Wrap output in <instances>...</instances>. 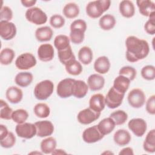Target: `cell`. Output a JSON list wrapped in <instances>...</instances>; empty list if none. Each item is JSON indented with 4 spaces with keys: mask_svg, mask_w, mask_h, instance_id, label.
<instances>
[{
    "mask_svg": "<svg viewBox=\"0 0 155 155\" xmlns=\"http://www.w3.org/2000/svg\"><path fill=\"white\" fill-rule=\"evenodd\" d=\"M87 27V23L84 20H74L70 25V41L74 44H81L84 41Z\"/></svg>",
    "mask_w": 155,
    "mask_h": 155,
    "instance_id": "3",
    "label": "cell"
},
{
    "mask_svg": "<svg viewBox=\"0 0 155 155\" xmlns=\"http://www.w3.org/2000/svg\"><path fill=\"white\" fill-rule=\"evenodd\" d=\"M58 56L59 61L64 65H65L70 61L76 59V57L73 53L71 46H69L68 48L64 50L58 51Z\"/></svg>",
    "mask_w": 155,
    "mask_h": 155,
    "instance_id": "34",
    "label": "cell"
},
{
    "mask_svg": "<svg viewBox=\"0 0 155 155\" xmlns=\"http://www.w3.org/2000/svg\"><path fill=\"white\" fill-rule=\"evenodd\" d=\"M13 110L3 99L0 100V117L5 120L12 119Z\"/></svg>",
    "mask_w": 155,
    "mask_h": 155,
    "instance_id": "41",
    "label": "cell"
},
{
    "mask_svg": "<svg viewBox=\"0 0 155 155\" xmlns=\"http://www.w3.org/2000/svg\"><path fill=\"white\" fill-rule=\"evenodd\" d=\"M127 100L131 107L139 108L145 104L146 97L144 92L141 89L134 88L129 92Z\"/></svg>",
    "mask_w": 155,
    "mask_h": 155,
    "instance_id": "9",
    "label": "cell"
},
{
    "mask_svg": "<svg viewBox=\"0 0 155 155\" xmlns=\"http://www.w3.org/2000/svg\"><path fill=\"white\" fill-rule=\"evenodd\" d=\"M128 128L137 137H142L147 129L146 121L142 118H133L128 123Z\"/></svg>",
    "mask_w": 155,
    "mask_h": 155,
    "instance_id": "12",
    "label": "cell"
},
{
    "mask_svg": "<svg viewBox=\"0 0 155 155\" xmlns=\"http://www.w3.org/2000/svg\"><path fill=\"white\" fill-rule=\"evenodd\" d=\"M5 96L7 99L10 103L16 104L22 101L23 97V92L19 88L16 86H12L7 89Z\"/></svg>",
    "mask_w": 155,
    "mask_h": 155,
    "instance_id": "17",
    "label": "cell"
},
{
    "mask_svg": "<svg viewBox=\"0 0 155 155\" xmlns=\"http://www.w3.org/2000/svg\"><path fill=\"white\" fill-rule=\"evenodd\" d=\"M125 46L127 48L126 59L130 62H136L143 59L150 52L148 42L134 36H130L127 38Z\"/></svg>",
    "mask_w": 155,
    "mask_h": 155,
    "instance_id": "1",
    "label": "cell"
},
{
    "mask_svg": "<svg viewBox=\"0 0 155 155\" xmlns=\"http://www.w3.org/2000/svg\"><path fill=\"white\" fill-rule=\"evenodd\" d=\"M28 117V113L24 109H18L13 111L12 119L18 124L25 122Z\"/></svg>",
    "mask_w": 155,
    "mask_h": 155,
    "instance_id": "40",
    "label": "cell"
},
{
    "mask_svg": "<svg viewBox=\"0 0 155 155\" xmlns=\"http://www.w3.org/2000/svg\"><path fill=\"white\" fill-rule=\"evenodd\" d=\"M113 154V153H112V152H111V151H105V152H104L102 154Z\"/></svg>",
    "mask_w": 155,
    "mask_h": 155,
    "instance_id": "53",
    "label": "cell"
},
{
    "mask_svg": "<svg viewBox=\"0 0 155 155\" xmlns=\"http://www.w3.org/2000/svg\"><path fill=\"white\" fill-rule=\"evenodd\" d=\"M111 64L109 59L105 56H102L97 58L94 63V69L99 74L107 73L110 68Z\"/></svg>",
    "mask_w": 155,
    "mask_h": 155,
    "instance_id": "22",
    "label": "cell"
},
{
    "mask_svg": "<svg viewBox=\"0 0 155 155\" xmlns=\"http://www.w3.org/2000/svg\"><path fill=\"white\" fill-rule=\"evenodd\" d=\"M100 112H97L90 108H85L79 112L77 116L78 122L83 125H88L97 119L101 116Z\"/></svg>",
    "mask_w": 155,
    "mask_h": 155,
    "instance_id": "11",
    "label": "cell"
},
{
    "mask_svg": "<svg viewBox=\"0 0 155 155\" xmlns=\"http://www.w3.org/2000/svg\"><path fill=\"white\" fill-rule=\"evenodd\" d=\"M137 74V71L134 68L131 66H124L122 67L119 71V75L124 76L131 81H133Z\"/></svg>",
    "mask_w": 155,
    "mask_h": 155,
    "instance_id": "43",
    "label": "cell"
},
{
    "mask_svg": "<svg viewBox=\"0 0 155 155\" xmlns=\"http://www.w3.org/2000/svg\"><path fill=\"white\" fill-rule=\"evenodd\" d=\"M140 73L142 77L147 81H152L155 78V67L152 65L144 66Z\"/></svg>",
    "mask_w": 155,
    "mask_h": 155,
    "instance_id": "42",
    "label": "cell"
},
{
    "mask_svg": "<svg viewBox=\"0 0 155 155\" xmlns=\"http://www.w3.org/2000/svg\"><path fill=\"white\" fill-rule=\"evenodd\" d=\"M100 132L104 135H107L111 133L115 128L116 124L110 117H106L101 120L97 125Z\"/></svg>",
    "mask_w": 155,
    "mask_h": 155,
    "instance_id": "27",
    "label": "cell"
},
{
    "mask_svg": "<svg viewBox=\"0 0 155 155\" xmlns=\"http://www.w3.org/2000/svg\"><path fill=\"white\" fill-rule=\"evenodd\" d=\"M144 29L145 31L151 35L155 33V13H152L149 16V19L145 22L144 25Z\"/></svg>",
    "mask_w": 155,
    "mask_h": 155,
    "instance_id": "46",
    "label": "cell"
},
{
    "mask_svg": "<svg viewBox=\"0 0 155 155\" xmlns=\"http://www.w3.org/2000/svg\"><path fill=\"white\" fill-rule=\"evenodd\" d=\"M51 154H67V153L64 150H62V149H55Z\"/></svg>",
    "mask_w": 155,
    "mask_h": 155,
    "instance_id": "52",
    "label": "cell"
},
{
    "mask_svg": "<svg viewBox=\"0 0 155 155\" xmlns=\"http://www.w3.org/2000/svg\"><path fill=\"white\" fill-rule=\"evenodd\" d=\"M110 117L113 120L116 125H121L124 124L128 119L127 113L121 110H116L111 113Z\"/></svg>",
    "mask_w": 155,
    "mask_h": 155,
    "instance_id": "39",
    "label": "cell"
},
{
    "mask_svg": "<svg viewBox=\"0 0 155 155\" xmlns=\"http://www.w3.org/2000/svg\"><path fill=\"white\" fill-rule=\"evenodd\" d=\"M33 80V74L28 71H22L18 73L15 78L16 85L21 87H26L31 84Z\"/></svg>",
    "mask_w": 155,
    "mask_h": 155,
    "instance_id": "26",
    "label": "cell"
},
{
    "mask_svg": "<svg viewBox=\"0 0 155 155\" xmlns=\"http://www.w3.org/2000/svg\"><path fill=\"white\" fill-rule=\"evenodd\" d=\"M105 107V97L103 94L97 93L91 96L89 100V108L95 111L101 113Z\"/></svg>",
    "mask_w": 155,
    "mask_h": 155,
    "instance_id": "18",
    "label": "cell"
},
{
    "mask_svg": "<svg viewBox=\"0 0 155 155\" xmlns=\"http://www.w3.org/2000/svg\"><path fill=\"white\" fill-rule=\"evenodd\" d=\"M15 131L19 137L29 139L33 138L36 134V128L35 124L24 122L17 124Z\"/></svg>",
    "mask_w": 155,
    "mask_h": 155,
    "instance_id": "10",
    "label": "cell"
},
{
    "mask_svg": "<svg viewBox=\"0 0 155 155\" xmlns=\"http://www.w3.org/2000/svg\"><path fill=\"white\" fill-rule=\"evenodd\" d=\"M36 63V58L30 53H24L19 55L15 61L16 68L21 70L30 69L35 67Z\"/></svg>",
    "mask_w": 155,
    "mask_h": 155,
    "instance_id": "7",
    "label": "cell"
},
{
    "mask_svg": "<svg viewBox=\"0 0 155 155\" xmlns=\"http://www.w3.org/2000/svg\"><path fill=\"white\" fill-rule=\"evenodd\" d=\"M65 22V19L60 15H53L50 18V24L54 28H60L62 27L64 25Z\"/></svg>",
    "mask_w": 155,
    "mask_h": 155,
    "instance_id": "45",
    "label": "cell"
},
{
    "mask_svg": "<svg viewBox=\"0 0 155 155\" xmlns=\"http://www.w3.org/2000/svg\"><path fill=\"white\" fill-rule=\"evenodd\" d=\"M66 71L73 76H78L82 71V66L81 64L76 59H73L67 63L65 65Z\"/></svg>",
    "mask_w": 155,
    "mask_h": 155,
    "instance_id": "36",
    "label": "cell"
},
{
    "mask_svg": "<svg viewBox=\"0 0 155 155\" xmlns=\"http://www.w3.org/2000/svg\"><path fill=\"white\" fill-rule=\"evenodd\" d=\"M15 56V53L12 48H5L2 49L0 53V63L3 65L10 64Z\"/></svg>",
    "mask_w": 155,
    "mask_h": 155,
    "instance_id": "35",
    "label": "cell"
},
{
    "mask_svg": "<svg viewBox=\"0 0 155 155\" xmlns=\"http://www.w3.org/2000/svg\"><path fill=\"white\" fill-rule=\"evenodd\" d=\"M139 13L144 16L149 17L152 13H155V4L150 0H138L136 1Z\"/></svg>",
    "mask_w": 155,
    "mask_h": 155,
    "instance_id": "19",
    "label": "cell"
},
{
    "mask_svg": "<svg viewBox=\"0 0 155 155\" xmlns=\"http://www.w3.org/2000/svg\"><path fill=\"white\" fill-rule=\"evenodd\" d=\"M144 150L148 153H153L155 152V130H150L147 134L143 143Z\"/></svg>",
    "mask_w": 155,
    "mask_h": 155,
    "instance_id": "31",
    "label": "cell"
},
{
    "mask_svg": "<svg viewBox=\"0 0 155 155\" xmlns=\"http://www.w3.org/2000/svg\"><path fill=\"white\" fill-rule=\"evenodd\" d=\"M116 21L114 16L111 14L103 15L99 21V25L103 30H110L116 25Z\"/></svg>",
    "mask_w": 155,
    "mask_h": 155,
    "instance_id": "29",
    "label": "cell"
},
{
    "mask_svg": "<svg viewBox=\"0 0 155 155\" xmlns=\"http://www.w3.org/2000/svg\"><path fill=\"white\" fill-rule=\"evenodd\" d=\"M54 90L53 82L50 80H44L38 83L34 88V95L39 101L47 99Z\"/></svg>",
    "mask_w": 155,
    "mask_h": 155,
    "instance_id": "4",
    "label": "cell"
},
{
    "mask_svg": "<svg viewBox=\"0 0 155 155\" xmlns=\"http://www.w3.org/2000/svg\"><path fill=\"white\" fill-rule=\"evenodd\" d=\"M79 7L78 4L74 2H70L65 5L63 8L62 13L68 19H73L76 18L79 14Z\"/></svg>",
    "mask_w": 155,
    "mask_h": 155,
    "instance_id": "33",
    "label": "cell"
},
{
    "mask_svg": "<svg viewBox=\"0 0 155 155\" xmlns=\"http://www.w3.org/2000/svg\"><path fill=\"white\" fill-rule=\"evenodd\" d=\"M130 82L131 81L127 78L122 75H119L114 79L113 87L119 92L125 94L130 87Z\"/></svg>",
    "mask_w": 155,
    "mask_h": 155,
    "instance_id": "28",
    "label": "cell"
},
{
    "mask_svg": "<svg viewBox=\"0 0 155 155\" xmlns=\"http://www.w3.org/2000/svg\"><path fill=\"white\" fill-rule=\"evenodd\" d=\"M146 110L149 114L151 115H154L155 114V95L153 94L148 98L146 103Z\"/></svg>",
    "mask_w": 155,
    "mask_h": 155,
    "instance_id": "48",
    "label": "cell"
},
{
    "mask_svg": "<svg viewBox=\"0 0 155 155\" xmlns=\"http://www.w3.org/2000/svg\"><path fill=\"white\" fill-rule=\"evenodd\" d=\"M53 35V30L48 26H44L38 28L35 31L36 39L39 42L49 41Z\"/></svg>",
    "mask_w": 155,
    "mask_h": 155,
    "instance_id": "24",
    "label": "cell"
},
{
    "mask_svg": "<svg viewBox=\"0 0 155 155\" xmlns=\"http://www.w3.org/2000/svg\"><path fill=\"white\" fill-rule=\"evenodd\" d=\"M15 143L16 137L11 131H9L7 136H5L3 139L0 140L1 146L4 148H10L13 147Z\"/></svg>",
    "mask_w": 155,
    "mask_h": 155,
    "instance_id": "44",
    "label": "cell"
},
{
    "mask_svg": "<svg viewBox=\"0 0 155 155\" xmlns=\"http://www.w3.org/2000/svg\"><path fill=\"white\" fill-rule=\"evenodd\" d=\"M87 85L91 91L100 90L105 85V79L101 74H92L88 78Z\"/></svg>",
    "mask_w": 155,
    "mask_h": 155,
    "instance_id": "20",
    "label": "cell"
},
{
    "mask_svg": "<svg viewBox=\"0 0 155 155\" xmlns=\"http://www.w3.org/2000/svg\"><path fill=\"white\" fill-rule=\"evenodd\" d=\"M119 9L121 15L126 18L133 17L135 13L134 5L129 0L122 1L119 4Z\"/></svg>",
    "mask_w": 155,
    "mask_h": 155,
    "instance_id": "23",
    "label": "cell"
},
{
    "mask_svg": "<svg viewBox=\"0 0 155 155\" xmlns=\"http://www.w3.org/2000/svg\"><path fill=\"white\" fill-rule=\"evenodd\" d=\"M25 18L30 22L35 25H42L47 22V16L46 13L40 8L33 7L27 10Z\"/></svg>",
    "mask_w": 155,
    "mask_h": 155,
    "instance_id": "5",
    "label": "cell"
},
{
    "mask_svg": "<svg viewBox=\"0 0 155 155\" xmlns=\"http://www.w3.org/2000/svg\"><path fill=\"white\" fill-rule=\"evenodd\" d=\"M111 5L110 0H98L89 2L85 7L87 15L91 18L96 19L108 10Z\"/></svg>",
    "mask_w": 155,
    "mask_h": 155,
    "instance_id": "2",
    "label": "cell"
},
{
    "mask_svg": "<svg viewBox=\"0 0 155 155\" xmlns=\"http://www.w3.org/2000/svg\"><path fill=\"white\" fill-rule=\"evenodd\" d=\"M75 79L65 78L61 80L57 85L56 93L61 98H67L73 96Z\"/></svg>",
    "mask_w": 155,
    "mask_h": 155,
    "instance_id": "8",
    "label": "cell"
},
{
    "mask_svg": "<svg viewBox=\"0 0 155 155\" xmlns=\"http://www.w3.org/2000/svg\"><path fill=\"white\" fill-rule=\"evenodd\" d=\"M124 96V93L119 92L112 87L110 88L105 97V105L109 108H116L122 104Z\"/></svg>",
    "mask_w": 155,
    "mask_h": 155,
    "instance_id": "6",
    "label": "cell"
},
{
    "mask_svg": "<svg viewBox=\"0 0 155 155\" xmlns=\"http://www.w3.org/2000/svg\"><path fill=\"white\" fill-rule=\"evenodd\" d=\"M35 114L39 118H46L50 114V108L45 103H38L33 108Z\"/></svg>",
    "mask_w": 155,
    "mask_h": 155,
    "instance_id": "38",
    "label": "cell"
},
{
    "mask_svg": "<svg viewBox=\"0 0 155 155\" xmlns=\"http://www.w3.org/2000/svg\"><path fill=\"white\" fill-rule=\"evenodd\" d=\"M57 142L53 137H48L43 139L41 142V150L42 153L51 154L56 149Z\"/></svg>",
    "mask_w": 155,
    "mask_h": 155,
    "instance_id": "30",
    "label": "cell"
},
{
    "mask_svg": "<svg viewBox=\"0 0 155 155\" xmlns=\"http://www.w3.org/2000/svg\"><path fill=\"white\" fill-rule=\"evenodd\" d=\"M119 155H133V150L131 147H125L119 153Z\"/></svg>",
    "mask_w": 155,
    "mask_h": 155,
    "instance_id": "50",
    "label": "cell"
},
{
    "mask_svg": "<svg viewBox=\"0 0 155 155\" xmlns=\"http://www.w3.org/2000/svg\"><path fill=\"white\" fill-rule=\"evenodd\" d=\"M8 131L5 125L3 124L0 125V140L3 139L8 133Z\"/></svg>",
    "mask_w": 155,
    "mask_h": 155,
    "instance_id": "49",
    "label": "cell"
},
{
    "mask_svg": "<svg viewBox=\"0 0 155 155\" xmlns=\"http://www.w3.org/2000/svg\"><path fill=\"white\" fill-rule=\"evenodd\" d=\"M21 2L22 3V5L28 7V8H31L36 3V0H22L21 1Z\"/></svg>",
    "mask_w": 155,
    "mask_h": 155,
    "instance_id": "51",
    "label": "cell"
},
{
    "mask_svg": "<svg viewBox=\"0 0 155 155\" xmlns=\"http://www.w3.org/2000/svg\"><path fill=\"white\" fill-rule=\"evenodd\" d=\"M131 139L130 133L124 129H119L117 130L113 136L114 142L119 146L123 147L128 145Z\"/></svg>",
    "mask_w": 155,
    "mask_h": 155,
    "instance_id": "21",
    "label": "cell"
},
{
    "mask_svg": "<svg viewBox=\"0 0 155 155\" xmlns=\"http://www.w3.org/2000/svg\"><path fill=\"white\" fill-rule=\"evenodd\" d=\"M16 27L10 21H0V36L5 41L12 39L16 35Z\"/></svg>",
    "mask_w": 155,
    "mask_h": 155,
    "instance_id": "14",
    "label": "cell"
},
{
    "mask_svg": "<svg viewBox=\"0 0 155 155\" xmlns=\"http://www.w3.org/2000/svg\"><path fill=\"white\" fill-rule=\"evenodd\" d=\"M88 91V86L86 82L82 80H75L73 96L76 98L81 99L84 97Z\"/></svg>",
    "mask_w": 155,
    "mask_h": 155,
    "instance_id": "25",
    "label": "cell"
},
{
    "mask_svg": "<svg viewBox=\"0 0 155 155\" xmlns=\"http://www.w3.org/2000/svg\"><path fill=\"white\" fill-rule=\"evenodd\" d=\"M70 38L65 35H59L54 39V45L58 51H61L70 46Z\"/></svg>",
    "mask_w": 155,
    "mask_h": 155,
    "instance_id": "37",
    "label": "cell"
},
{
    "mask_svg": "<svg viewBox=\"0 0 155 155\" xmlns=\"http://www.w3.org/2000/svg\"><path fill=\"white\" fill-rule=\"evenodd\" d=\"M38 56L40 61L42 62L51 61L54 58V48L50 44H41L37 51Z\"/></svg>",
    "mask_w": 155,
    "mask_h": 155,
    "instance_id": "16",
    "label": "cell"
},
{
    "mask_svg": "<svg viewBox=\"0 0 155 155\" xmlns=\"http://www.w3.org/2000/svg\"><path fill=\"white\" fill-rule=\"evenodd\" d=\"M35 153H36V152H35H35H31V153H30V154H35ZM39 153V154H42L41 153H39V152H38V153Z\"/></svg>",
    "mask_w": 155,
    "mask_h": 155,
    "instance_id": "54",
    "label": "cell"
},
{
    "mask_svg": "<svg viewBox=\"0 0 155 155\" xmlns=\"http://www.w3.org/2000/svg\"><path fill=\"white\" fill-rule=\"evenodd\" d=\"M35 125L36 128V135L40 137L51 136L54 132V125L50 120H40L36 122Z\"/></svg>",
    "mask_w": 155,
    "mask_h": 155,
    "instance_id": "15",
    "label": "cell"
},
{
    "mask_svg": "<svg viewBox=\"0 0 155 155\" xmlns=\"http://www.w3.org/2000/svg\"><path fill=\"white\" fill-rule=\"evenodd\" d=\"M13 18V12L8 6H4L1 8L0 19L4 21H10Z\"/></svg>",
    "mask_w": 155,
    "mask_h": 155,
    "instance_id": "47",
    "label": "cell"
},
{
    "mask_svg": "<svg viewBox=\"0 0 155 155\" xmlns=\"http://www.w3.org/2000/svg\"><path fill=\"white\" fill-rule=\"evenodd\" d=\"M104 136L100 132L97 125L86 128L82 133V139L87 143H93L101 140Z\"/></svg>",
    "mask_w": 155,
    "mask_h": 155,
    "instance_id": "13",
    "label": "cell"
},
{
    "mask_svg": "<svg viewBox=\"0 0 155 155\" xmlns=\"http://www.w3.org/2000/svg\"><path fill=\"white\" fill-rule=\"evenodd\" d=\"M93 58L91 49L87 46L82 47L78 52V59L79 61L84 65L90 64Z\"/></svg>",
    "mask_w": 155,
    "mask_h": 155,
    "instance_id": "32",
    "label": "cell"
}]
</instances>
